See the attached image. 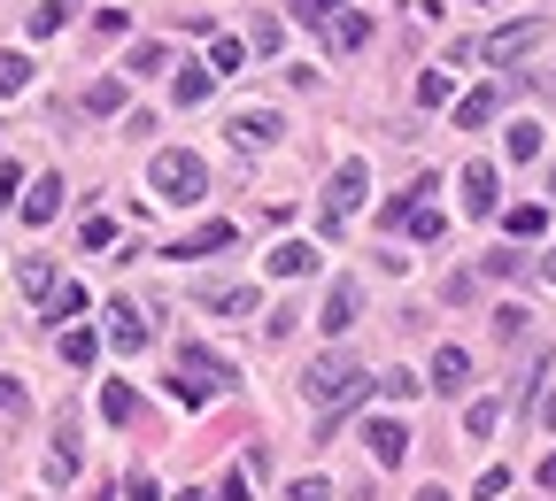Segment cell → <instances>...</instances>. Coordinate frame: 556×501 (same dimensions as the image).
Wrapping results in <instances>:
<instances>
[{
  "label": "cell",
  "instance_id": "cell-1",
  "mask_svg": "<svg viewBox=\"0 0 556 501\" xmlns=\"http://www.w3.org/2000/svg\"><path fill=\"white\" fill-rule=\"evenodd\" d=\"M302 394H309V401H325V409H340V401L356 409V401L371 394V378H364L356 355H340V347H332V355H317V363L302 371Z\"/></svg>",
  "mask_w": 556,
  "mask_h": 501
},
{
  "label": "cell",
  "instance_id": "cell-2",
  "mask_svg": "<svg viewBox=\"0 0 556 501\" xmlns=\"http://www.w3.org/2000/svg\"><path fill=\"white\" fill-rule=\"evenodd\" d=\"M148 193H155V201H170V208H186V201H201V193H208V163H201V155H186V147H163V155L148 163Z\"/></svg>",
  "mask_w": 556,
  "mask_h": 501
},
{
  "label": "cell",
  "instance_id": "cell-3",
  "mask_svg": "<svg viewBox=\"0 0 556 501\" xmlns=\"http://www.w3.org/2000/svg\"><path fill=\"white\" fill-rule=\"evenodd\" d=\"M433 185H441V178L426 170V178H417L402 201H387V232H409V240H441V208H433Z\"/></svg>",
  "mask_w": 556,
  "mask_h": 501
},
{
  "label": "cell",
  "instance_id": "cell-4",
  "mask_svg": "<svg viewBox=\"0 0 556 501\" xmlns=\"http://www.w3.org/2000/svg\"><path fill=\"white\" fill-rule=\"evenodd\" d=\"M364 193H371V170H364V163H340V170L325 178V240H340V224L364 208Z\"/></svg>",
  "mask_w": 556,
  "mask_h": 501
},
{
  "label": "cell",
  "instance_id": "cell-5",
  "mask_svg": "<svg viewBox=\"0 0 556 501\" xmlns=\"http://www.w3.org/2000/svg\"><path fill=\"white\" fill-rule=\"evenodd\" d=\"M78 455H86L78 416H62V424H54V448H47V493H70V486H78Z\"/></svg>",
  "mask_w": 556,
  "mask_h": 501
},
{
  "label": "cell",
  "instance_id": "cell-6",
  "mask_svg": "<svg viewBox=\"0 0 556 501\" xmlns=\"http://www.w3.org/2000/svg\"><path fill=\"white\" fill-rule=\"evenodd\" d=\"M178 363H186V386H178L186 401H208L217 386H232V371H225V363H217V355H208V347H186Z\"/></svg>",
  "mask_w": 556,
  "mask_h": 501
},
{
  "label": "cell",
  "instance_id": "cell-7",
  "mask_svg": "<svg viewBox=\"0 0 556 501\" xmlns=\"http://www.w3.org/2000/svg\"><path fill=\"white\" fill-rule=\"evenodd\" d=\"M16 208H24V224H31V232H39V224H54V217H62V178H54V170H39V178L16 193Z\"/></svg>",
  "mask_w": 556,
  "mask_h": 501
},
{
  "label": "cell",
  "instance_id": "cell-8",
  "mask_svg": "<svg viewBox=\"0 0 556 501\" xmlns=\"http://www.w3.org/2000/svg\"><path fill=\"white\" fill-rule=\"evenodd\" d=\"M225 139H232V147H278V139H287V124H278L270 108H240V116L225 124Z\"/></svg>",
  "mask_w": 556,
  "mask_h": 501
},
{
  "label": "cell",
  "instance_id": "cell-9",
  "mask_svg": "<svg viewBox=\"0 0 556 501\" xmlns=\"http://www.w3.org/2000/svg\"><path fill=\"white\" fill-rule=\"evenodd\" d=\"M109 347L116 355H139V347H148V317H139V301H109Z\"/></svg>",
  "mask_w": 556,
  "mask_h": 501
},
{
  "label": "cell",
  "instance_id": "cell-10",
  "mask_svg": "<svg viewBox=\"0 0 556 501\" xmlns=\"http://www.w3.org/2000/svg\"><path fill=\"white\" fill-rule=\"evenodd\" d=\"M356 317H364V285H356V278H332V294H325L317 324H325V332H348Z\"/></svg>",
  "mask_w": 556,
  "mask_h": 501
},
{
  "label": "cell",
  "instance_id": "cell-11",
  "mask_svg": "<svg viewBox=\"0 0 556 501\" xmlns=\"http://www.w3.org/2000/svg\"><path fill=\"white\" fill-rule=\"evenodd\" d=\"M456 193H464V208H471V217H495V208H503V178L486 170V163H471V170L456 178Z\"/></svg>",
  "mask_w": 556,
  "mask_h": 501
},
{
  "label": "cell",
  "instance_id": "cell-12",
  "mask_svg": "<svg viewBox=\"0 0 556 501\" xmlns=\"http://www.w3.org/2000/svg\"><path fill=\"white\" fill-rule=\"evenodd\" d=\"M533 47H541V24H503L495 39H479V62H518Z\"/></svg>",
  "mask_w": 556,
  "mask_h": 501
},
{
  "label": "cell",
  "instance_id": "cell-13",
  "mask_svg": "<svg viewBox=\"0 0 556 501\" xmlns=\"http://www.w3.org/2000/svg\"><path fill=\"white\" fill-rule=\"evenodd\" d=\"M371 39V16H356V9H332L325 16V54H356Z\"/></svg>",
  "mask_w": 556,
  "mask_h": 501
},
{
  "label": "cell",
  "instance_id": "cell-14",
  "mask_svg": "<svg viewBox=\"0 0 556 501\" xmlns=\"http://www.w3.org/2000/svg\"><path fill=\"white\" fill-rule=\"evenodd\" d=\"M364 440H371V455L394 471V463L409 455V424H402V416H371V424H364Z\"/></svg>",
  "mask_w": 556,
  "mask_h": 501
},
{
  "label": "cell",
  "instance_id": "cell-15",
  "mask_svg": "<svg viewBox=\"0 0 556 501\" xmlns=\"http://www.w3.org/2000/svg\"><path fill=\"white\" fill-rule=\"evenodd\" d=\"M232 240H240L232 224H201V232H186V240H170L163 255H178V262H201V255H225Z\"/></svg>",
  "mask_w": 556,
  "mask_h": 501
},
{
  "label": "cell",
  "instance_id": "cell-16",
  "mask_svg": "<svg viewBox=\"0 0 556 501\" xmlns=\"http://www.w3.org/2000/svg\"><path fill=\"white\" fill-rule=\"evenodd\" d=\"M208 93H217V69H208V62H186L178 78H170V101H178V108H201Z\"/></svg>",
  "mask_w": 556,
  "mask_h": 501
},
{
  "label": "cell",
  "instance_id": "cell-17",
  "mask_svg": "<svg viewBox=\"0 0 556 501\" xmlns=\"http://www.w3.org/2000/svg\"><path fill=\"white\" fill-rule=\"evenodd\" d=\"M433 386H441V394H464V386H471V355H464V347H441V355H433Z\"/></svg>",
  "mask_w": 556,
  "mask_h": 501
},
{
  "label": "cell",
  "instance_id": "cell-18",
  "mask_svg": "<svg viewBox=\"0 0 556 501\" xmlns=\"http://www.w3.org/2000/svg\"><path fill=\"white\" fill-rule=\"evenodd\" d=\"M495 108H503V93H495V86H479V93H464V101H448V116H456L464 131H479V124H486V116H495Z\"/></svg>",
  "mask_w": 556,
  "mask_h": 501
},
{
  "label": "cell",
  "instance_id": "cell-19",
  "mask_svg": "<svg viewBox=\"0 0 556 501\" xmlns=\"http://www.w3.org/2000/svg\"><path fill=\"white\" fill-rule=\"evenodd\" d=\"M309 270H317V247H302V240L270 247V278H287V285H294V278H309Z\"/></svg>",
  "mask_w": 556,
  "mask_h": 501
},
{
  "label": "cell",
  "instance_id": "cell-20",
  "mask_svg": "<svg viewBox=\"0 0 556 501\" xmlns=\"http://www.w3.org/2000/svg\"><path fill=\"white\" fill-rule=\"evenodd\" d=\"M78 309H86V285H62V278H54V285H47V309H39V324H70Z\"/></svg>",
  "mask_w": 556,
  "mask_h": 501
},
{
  "label": "cell",
  "instance_id": "cell-21",
  "mask_svg": "<svg viewBox=\"0 0 556 501\" xmlns=\"http://www.w3.org/2000/svg\"><path fill=\"white\" fill-rule=\"evenodd\" d=\"M503 232H510V240H541V232H548V208H541V201L503 208Z\"/></svg>",
  "mask_w": 556,
  "mask_h": 501
},
{
  "label": "cell",
  "instance_id": "cell-22",
  "mask_svg": "<svg viewBox=\"0 0 556 501\" xmlns=\"http://www.w3.org/2000/svg\"><path fill=\"white\" fill-rule=\"evenodd\" d=\"M495 416H503V401H495V394H471V409H464V433H471V440H486V433H495Z\"/></svg>",
  "mask_w": 556,
  "mask_h": 501
},
{
  "label": "cell",
  "instance_id": "cell-23",
  "mask_svg": "<svg viewBox=\"0 0 556 501\" xmlns=\"http://www.w3.org/2000/svg\"><path fill=\"white\" fill-rule=\"evenodd\" d=\"M78 247H93V255H101V247H116V217H109V208H93V217L78 224Z\"/></svg>",
  "mask_w": 556,
  "mask_h": 501
},
{
  "label": "cell",
  "instance_id": "cell-24",
  "mask_svg": "<svg viewBox=\"0 0 556 501\" xmlns=\"http://www.w3.org/2000/svg\"><path fill=\"white\" fill-rule=\"evenodd\" d=\"M170 62H178V54L148 39V47H131V78H163V69H170Z\"/></svg>",
  "mask_w": 556,
  "mask_h": 501
},
{
  "label": "cell",
  "instance_id": "cell-25",
  "mask_svg": "<svg viewBox=\"0 0 556 501\" xmlns=\"http://www.w3.org/2000/svg\"><path fill=\"white\" fill-rule=\"evenodd\" d=\"M101 416H109V424H131V416H139V394H131V386H101Z\"/></svg>",
  "mask_w": 556,
  "mask_h": 501
},
{
  "label": "cell",
  "instance_id": "cell-26",
  "mask_svg": "<svg viewBox=\"0 0 556 501\" xmlns=\"http://www.w3.org/2000/svg\"><path fill=\"white\" fill-rule=\"evenodd\" d=\"M24 86H31V62L16 47H0V93H24Z\"/></svg>",
  "mask_w": 556,
  "mask_h": 501
},
{
  "label": "cell",
  "instance_id": "cell-27",
  "mask_svg": "<svg viewBox=\"0 0 556 501\" xmlns=\"http://www.w3.org/2000/svg\"><path fill=\"white\" fill-rule=\"evenodd\" d=\"M93 355H101V339H93L86 324H70V332H62V363H93Z\"/></svg>",
  "mask_w": 556,
  "mask_h": 501
},
{
  "label": "cell",
  "instance_id": "cell-28",
  "mask_svg": "<svg viewBox=\"0 0 556 501\" xmlns=\"http://www.w3.org/2000/svg\"><path fill=\"white\" fill-rule=\"evenodd\" d=\"M86 108H93V116H116V108H124V86H116V78H93V86H86Z\"/></svg>",
  "mask_w": 556,
  "mask_h": 501
},
{
  "label": "cell",
  "instance_id": "cell-29",
  "mask_svg": "<svg viewBox=\"0 0 556 501\" xmlns=\"http://www.w3.org/2000/svg\"><path fill=\"white\" fill-rule=\"evenodd\" d=\"M208 309H217V317H248L255 309V285H225V294H208Z\"/></svg>",
  "mask_w": 556,
  "mask_h": 501
},
{
  "label": "cell",
  "instance_id": "cell-30",
  "mask_svg": "<svg viewBox=\"0 0 556 501\" xmlns=\"http://www.w3.org/2000/svg\"><path fill=\"white\" fill-rule=\"evenodd\" d=\"M240 62H248V47H240V39H217V47H208V69H217V78H232Z\"/></svg>",
  "mask_w": 556,
  "mask_h": 501
},
{
  "label": "cell",
  "instance_id": "cell-31",
  "mask_svg": "<svg viewBox=\"0 0 556 501\" xmlns=\"http://www.w3.org/2000/svg\"><path fill=\"white\" fill-rule=\"evenodd\" d=\"M541 155V124H510V163H533Z\"/></svg>",
  "mask_w": 556,
  "mask_h": 501
},
{
  "label": "cell",
  "instance_id": "cell-32",
  "mask_svg": "<svg viewBox=\"0 0 556 501\" xmlns=\"http://www.w3.org/2000/svg\"><path fill=\"white\" fill-rule=\"evenodd\" d=\"M278 39H287V31H278V16H255V24H248V47H255V54H278Z\"/></svg>",
  "mask_w": 556,
  "mask_h": 501
},
{
  "label": "cell",
  "instance_id": "cell-33",
  "mask_svg": "<svg viewBox=\"0 0 556 501\" xmlns=\"http://www.w3.org/2000/svg\"><path fill=\"white\" fill-rule=\"evenodd\" d=\"M417 101H426V108H448L456 93H448V78H441V69H426V78H417Z\"/></svg>",
  "mask_w": 556,
  "mask_h": 501
},
{
  "label": "cell",
  "instance_id": "cell-34",
  "mask_svg": "<svg viewBox=\"0 0 556 501\" xmlns=\"http://www.w3.org/2000/svg\"><path fill=\"white\" fill-rule=\"evenodd\" d=\"M70 24V0H47V9H31V31L47 39V31H62Z\"/></svg>",
  "mask_w": 556,
  "mask_h": 501
},
{
  "label": "cell",
  "instance_id": "cell-35",
  "mask_svg": "<svg viewBox=\"0 0 556 501\" xmlns=\"http://www.w3.org/2000/svg\"><path fill=\"white\" fill-rule=\"evenodd\" d=\"M510 493V471H479V486H471V501H503Z\"/></svg>",
  "mask_w": 556,
  "mask_h": 501
},
{
  "label": "cell",
  "instance_id": "cell-36",
  "mask_svg": "<svg viewBox=\"0 0 556 501\" xmlns=\"http://www.w3.org/2000/svg\"><path fill=\"white\" fill-rule=\"evenodd\" d=\"M379 394H387V401H417V378H409V371H387Z\"/></svg>",
  "mask_w": 556,
  "mask_h": 501
},
{
  "label": "cell",
  "instance_id": "cell-37",
  "mask_svg": "<svg viewBox=\"0 0 556 501\" xmlns=\"http://www.w3.org/2000/svg\"><path fill=\"white\" fill-rule=\"evenodd\" d=\"M16 278H24V294H47V285H54V270H47V262H39V255H31V262H24V270H16Z\"/></svg>",
  "mask_w": 556,
  "mask_h": 501
},
{
  "label": "cell",
  "instance_id": "cell-38",
  "mask_svg": "<svg viewBox=\"0 0 556 501\" xmlns=\"http://www.w3.org/2000/svg\"><path fill=\"white\" fill-rule=\"evenodd\" d=\"M287 501H332V486H325V478H294Z\"/></svg>",
  "mask_w": 556,
  "mask_h": 501
},
{
  "label": "cell",
  "instance_id": "cell-39",
  "mask_svg": "<svg viewBox=\"0 0 556 501\" xmlns=\"http://www.w3.org/2000/svg\"><path fill=\"white\" fill-rule=\"evenodd\" d=\"M332 9H340V0H294V16H302V24H325Z\"/></svg>",
  "mask_w": 556,
  "mask_h": 501
},
{
  "label": "cell",
  "instance_id": "cell-40",
  "mask_svg": "<svg viewBox=\"0 0 556 501\" xmlns=\"http://www.w3.org/2000/svg\"><path fill=\"white\" fill-rule=\"evenodd\" d=\"M0 416H24V386L16 378H0Z\"/></svg>",
  "mask_w": 556,
  "mask_h": 501
},
{
  "label": "cell",
  "instance_id": "cell-41",
  "mask_svg": "<svg viewBox=\"0 0 556 501\" xmlns=\"http://www.w3.org/2000/svg\"><path fill=\"white\" fill-rule=\"evenodd\" d=\"M124 493H131V501H163V493H155V478H148V471H131V486H124Z\"/></svg>",
  "mask_w": 556,
  "mask_h": 501
},
{
  "label": "cell",
  "instance_id": "cell-42",
  "mask_svg": "<svg viewBox=\"0 0 556 501\" xmlns=\"http://www.w3.org/2000/svg\"><path fill=\"white\" fill-rule=\"evenodd\" d=\"M409 501H456V493H448V486H417Z\"/></svg>",
  "mask_w": 556,
  "mask_h": 501
},
{
  "label": "cell",
  "instance_id": "cell-43",
  "mask_svg": "<svg viewBox=\"0 0 556 501\" xmlns=\"http://www.w3.org/2000/svg\"><path fill=\"white\" fill-rule=\"evenodd\" d=\"M541 424H548V433H556V394H548V401H541Z\"/></svg>",
  "mask_w": 556,
  "mask_h": 501
},
{
  "label": "cell",
  "instance_id": "cell-44",
  "mask_svg": "<svg viewBox=\"0 0 556 501\" xmlns=\"http://www.w3.org/2000/svg\"><path fill=\"white\" fill-rule=\"evenodd\" d=\"M541 486H556V455H541Z\"/></svg>",
  "mask_w": 556,
  "mask_h": 501
},
{
  "label": "cell",
  "instance_id": "cell-45",
  "mask_svg": "<svg viewBox=\"0 0 556 501\" xmlns=\"http://www.w3.org/2000/svg\"><path fill=\"white\" fill-rule=\"evenodd\" d=\"M541 278H548V285H556V247H548V255H541Z\"/></svg>",
  "mask_w": 556,
  "mask_h": 501
},
{
  "label": "cell",
  "instance_id": "cell-46",
  "mask_svg": "<svg viewBox=\"0 0 556 501\" xmlns=\"http://www.w3.org/2000/svg\"><path fill=\"white\" fill-rule=\"evenodd\" d=\"M178 501H208V486H186V493H178Z\"/></svg>",
  "mask_w": 556,
  "mask_h": 501
}]
</instances>
